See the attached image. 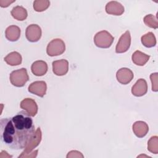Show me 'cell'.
Masks as SVG:
<instances>
[{
	"mask_svg": "<svg viewBox=\"0 0 158 158\" xmlns=\"http://www.w3.org/2000/svg\"><path fill=\"white\" fill-rule=\"evenodd\" d=\"M1 141L13 149L25 148L35 130L31 116L20 111L12 117L0 120Z\"/></svg>",
	"mask_w": 158,
	"mask_h": 158,
	"instance_id": "cell-1",
	"label": "cell"
},
{
	"mask_svg": "<svg viewBox=\"0 0 158 158\" xmlns=\"http://www.w3.org/2000/svg\"><path fill=\"white\" fill-rule=\"evenodd\" d=\"M9 79L12 85L16 87H22L28 81L29 77L27 69L22 68L12 72Z\"/></svg>",
	"mask_w": 158,
	"mask_h": 158,
	"instance_id": "cell-2",
	"label": "cell"
},
{
	"mask_svg": "<svg viewBox=\"0 0 158 158\" xmlns=\"http://www.w3.org/2000/svg\"><path fill=\"white\" fill-rule=\"evenodd\" d=\"M114 38L106 30H102L98 32L94 37V43L95 45L100 48H109L112 45Z\"/></svg>",
	"mask_w": 158,
	"mask_h": 158,
	"instance_id": "cell-3",
	"label": "cell"
},
{
	"mask_svg": "<svg viewBox=\"0 0 158 158\" xmlns=\"http://www.w3.org/2000/svg\"><path fill=\"white\" fill-rule=\"evenodd\" d=\"M65 50V43L59 38H56L51 40L46 48L47 54L49 56H59L64 52Z\"/></svg>",
	"mask_w": 158,
	"mask_h": 158,
	"instance_id": "cell-4",
	"label": "cell"
},
{
	"mask_svg": "<svg viewBox=\"0 0 158 158\" xmlns=\"http://www.w3.org/2000/svg\"><path fill=\"white\" fill-rule=\"evenodd\" d=\"M41 131L40 128H38L35 131L33 136L28 142L27 146L25 147V150L22 152V154L19 156V157H23L24 156L30 153L31 151H33L34 148L38 146L41 140Z\"/></svg>",
	"mask_w": 158,
	"mask_h": 158,
	"instance_id": "cell-5",
	"label": "cell"
},
{
	"mask_svg": "<svg viewBox=\"0 0 158 158\" xmlns=\"http://www.w3.org/2000/svg\"><path fill=\"white\" fill-rule=\"evenodd\" d=\"M131 44V35L128 30L126 31L120 36L115 47L116 53H123L127 52Z\"/></svg>",
	"mask_w": 158,
	"mask_h": 158,
	"instance_id": "cell-6",
	"label": "cell"
},
{
	"mask_svg": "<svg viewBox=\"0 0 158 158\" xmlns=\"http://www.w3.org/2000/svg\"><path fill=\"white\" fill-rule=\"evenodd\" d=\"M41 29L36 24H31L27 27L25 31V36L28 41L35 43L39 41L41 37Z\"/></svg>",
	"mask_w": 158,
	"mask_h": 158,
	"instance_id": "cell-7",
	"label": "cell"
},
{
	"mask_svg": "<svg viewBox=\"0 0 158 158\" xmlns=\"http://www.w3.org/2000/svg\"><path fill=\"white\" fill-rule=\"evenodd\" d=\"M28 90L32 94L43 97L46 93L47 85L44 81H36L29 85Z\"/></svg>",
	"mask_w": 158,
	"mask_h": 158,
	"instance_id": "cell-8",
	"label": "cell"
},
{
	"mask_svg": "<svg viewBox=\"0 0 158 158\" xmlns=\"http://www.w3.org/2000/svg\"><path fill=\"white\" fill-rule=\"evenodd\" d=\"M20 106L31 117H35L38 112V105L33 99L25 98L20 102Z\"/></svg>",
	"mask_w": 158,
	"mask_h": 158,
	"instance_id": "cell-9",
	"label": "cell"
},
{
	"mask_svg": "<svg viewBox=\"0 0 158 158\" xmlns=\"http://www.w3.org/2000/svg\"><path fill=\"white\" fill-rule=\"evenodd\" d=\"M133 72L130 69L125 67L120 69L116 73L117 81L122 85L128 84L133 80Z\"/></svg>",
	"mask_w": 158,
	"mask_h": 158,
	"instance_id": "cell-10",
	"label": "cell"
},
{
	"mask_svg": "<svg viewBox=\"0 0 158 158\" xmlns=\"http://www.w3.org/2000/svg\"><path fill=\"white\" fill-rule=\"evenodd\" d=\"M52 71L57 76L65 75L69 70V62L66 59H60L52 62Z\"/></svg>",
	"mask_w": 158,
	"mask_h": 158,
	"instance_id": "cell-11",
	"label": "cell"
},
{
	"mask_svg": "<svg viewBox=\"0 0 158 158\" xmlns=\"http://www.w3.org/2000/svg\"><path fill=\"white\" fill-rule=\"evenodd\" d=\"M148 91V84L146 81L143 78H140L136 81L132 86L131 93L133 95L140 97L146 94Z\"/></svg>",
	"mask_w": 158,
	"mask_h": 158,
	"instance_id": "cell-12",
	"label": "cell"
},
{
	"mask_svg": "<svg viewBox=\"0 0 158 158\" xmlns=\"http://www.w3.org/2000/svg\"><path fill=\"white\" fill-rule=\"evenodd\" d=\"M106 12L114 15H121L124 12V7L117 1H110L106 6Z\"/></svg>",
	"mask_w": 158,
	"mask_h": 158,
	"instance_id": "cell-13",
	"label": "cell"
},
{
	"mask_svg": "<svg viewBox=\"0 0 158 158\" xmlns=\"http://www.w3.org/2000/svg\"><path fill=\"white\" fill-rule=\"evenodd\" d=\"M48 64L44 60L35 61L31 66V72L36 76H43L45 75L48 71Z\"/></svg>",
	"mask_w": 158,
	"mask_h": 158,
	"instance_id": "cell-14",
	"label": "cell"
},
{
	"mask_svg": "<svg viewBox=\"0 0 158 158\" xmlns=\"http://www.w3.org/2000/svg\"><path fill=\"white\" fill-rule=\"evenodd\" d=\"M133 131L137 137L143 138L147 135L149 131V127L145 122L137 121L133 125Z\"/></svg>",
	"mask_w": 158,
	"mask_h": 158,
	"instance_id": "cell-15",
	"label": "cell"
},
{
	"mask_svg": "<svg viewBox=\"0 0 158 158\" xmlns=\"http://www.w3.org/2000/svg\"><path fill=\"white\" fill-rule=\"evenodd\" d=\"M5 36L9 41L12 42L16 41L20 36V29L16 25H10L6 28Z\"/></svg>",
	"mask_w": 158,
	"mask_h": 158,
	"instance_id": "cell-16",
	"label": "cell"
},
{
	"mask_svg": "<svg viewBox=\"0 0 158 158\" xmlns=\"http://www.w3.org/2000/svg\"><path fill=\"white\" fill-rule=\"evenodd\" d=\"M150 56L140 51H136L131 56L133 62L136 65L143 66L149 60Z\"/></svg>",
	"mask_w": 158,
	"mask_h": 158,
	"instance_id": "cell-17",
	"label": "cell"
},
{
	"mask_svg": "<svg viewBox=\"0 0 158 158\" xmlns=\"http://www.w3.org/2000/svg\"><path fill=\"white\" fill-rule=\"evenodd\" d=\"M4 61L9 65H19L22 63V58L21 55L16 51H14L8 54L4 59Z\"/></svg>",
	"mask_w": 158,
	"mask_h": 158,
	"instance_id": "cell-18",
	"label": "cell"
},
{
	"mask_svg": "<svg viewBox=\"0 0 158 158\" xmlns=\"http://www.w3.org/2000/svg\"><path fill=\"white\" fill-rule=\"evenodd\" d=\"M12 16L16 20L23 21L27 17L28 13L27 10L20 6H17L12 8L11 12Z\"/></svg>",
	"mask_w": 158,
	"mask_h": 158,
	"instance_id": "cell-19",
	"label": "cell"
},
{
	"mask_svg": "<svg viewBox=\"0 0 158 158\" xmlns=\"http://www.w3.org/2000/svg\"><path fill=\"white\" fill-rule=\"evenodd\" d=\"M142 44L146 48H152L156 44V39L153 33L148 32L143 35L141 38Z\"/></svg>",
	"mask_w": 158,
	"mask_h": 158,
	"instance_id": "cell-20",
	"label": "cell"
},
{
	"mask_svg": "<svg viewBox=\"0 0 158 158\" xmlns=\"http://www.w3.org/2000/svg\"><path fill=\"white\" fill-rule=\"evenodd\" d=\"M50 5L49 1L36 0L33 2V8L36 12H43L46 10Z\"/></svg>",
	"mask_w": 158,
	"mask_h": 158,
	"instance_id": "cell-21",
	"label": "cell"
},
{
	"mask_svg": "<svg viewBox=\"0 0 158 158\" xmlns=\"http://www.w3.org/2000/svg\"><path fill=\"white\" fill-rule=\"evenodd\" d=\"M148 149L151 152L157 154L158 153V137L152 136L148 142Z\"/></svg>",
	"mask_w": 158,
	"mask_h": 158,
	"instance_id": "cell-22",
	"label": "cell"
},
{
	"mask_svg": "<svg viewBox=\"0 0 158 158\" xmlns=\"http://www.w3.org/2000/svg\"><path fill=\"white\" fill-rule=\"evenodd\" d=\"M144 23L149 27L152 28L154 29L157 28L158 27V23L157 18L152 14L146 15L144 17Z\"/></svg>",
	"mask_w": 158,
	"mask_h": 158,
	"instance_id": "cell-23",
	"label": "cell"
},
{
	"mask_svg": "<svg viewBox=\"0 0 158 158\" xmlns=\"http://www.w3.org/2000/svg\"><path fill=\"white\" fill-rule=\"evenodd\" d=\"M150 78L152 83V90L153 91H157V73H152L150 75Z\"/></svg>",
	"mask_w": 158,
	"mask_h": 158,
	"instance_id": "cell-24",
	"label": "cell"
},
{
	"mask_svg": "<svg viewBox=\"0 0 158 158\" xmlns=\"http://www.w3.org/2000/svg\"><path fill=\"white\" fill-rule=\"evenodd\" d=\"M67 158L70 157H84V156L78 151H71L68 152L67 156Z\"/></svg>",
	"mask_w": 158,
	"mask_h": 158,
	"instance_id": "cell-25",
	"label": "cell"
},
{
	"mask_svg": "<svg viewBox=\"0 0 158 158\" xmlns=\"http://www.w3.org/2000/svg\"><path fill=\"white\" fill-rule=\"evenodd\" d=\"M15 1H9V0H0V6L1 7H7L11 3H13Z\"/></svg>",
	"mask_w": 158,
	"mask_h": 158,
	"instance_id": "cell-26",
	"label": "cell"
},
{
	"mask_svg": "<svg viewBox=\"0 0 158 158\" xmlns=\"http://www.w3.org/2000/svg\"><path fill=\"white\" fill-rule=\"evenodd\" d=\"M3 153H4V151H1V155H0V157H4V156H2V154H3ZM5 157H12V156H10V155H9V154H7V152H6V154H5Z\"/></svg>",
	"mask_w": 158,
	"mask_h": 158,
	"instance_id": "cell-27",
	"label": "cell"
}]
</instances>
